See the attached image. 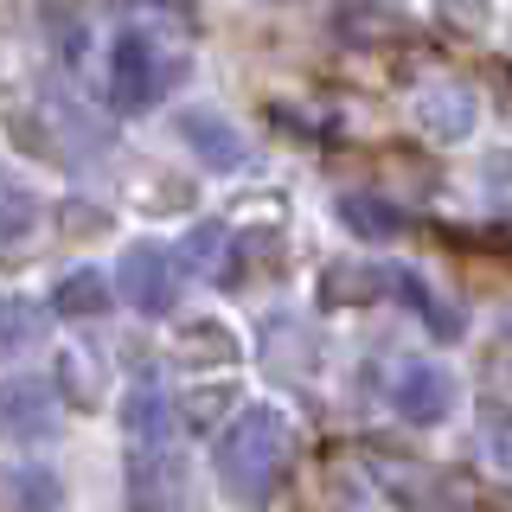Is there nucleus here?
Returning <instances> with one entry per match:
<instances>
[{
  "instance_id": "nucleus-3",
  "label": "nucleus",
  "mask_w": 512,
  "mask_h": 512,
  "mask_svg": "<svg viewBox=\"0 0 512 512\" xmlns=\"http://www.w3.org/2000/svg\"><path fill=\"white\" fill-rule=\"evenodd\" d=\"M186 256L180 244H128L122 263H116V301H128L135 314L148 320H167L173 308H180V288H186Z\"/></svg>"
},
{
  "instance_id": "nucleus-7",
  "label": "nucleus",
  "mask_w": 512,
  "mask_h": 512,
  "mask_svg": "<svg viewBox=\"0 0 512 512\" xmlns=\"http://www.w3.org/2000/svg\"><path fill=\"white\" fill-rule=\"evenodd\" d=\"M416 128L423 135H436V141H468L474 135V122H480V96L468 90V84H423L416 90Z\"/></svg>"
},
{
  "instance_id": "nucleus-10",
  "label": "nucleus",
  "mask_w": 512,
  "mask_h": 512,
  "mask_svg": "<svg viewBox=\"0 0 512 512\" xmlns=\"http://www.w3.org/2000/svg\"><path fill=\"white\" fill-rule=\"evenodd\" d=\"M173 423H180V404H173V397H160V391H128L122 397V436L135 448H167Z\"/></svg>"
},
{
  "instance_id": "nucleus-6",
  "label": "nucleus",
  "mask_w": 512,
  "mask_h": 512,
  "mask_svg": "<svg viewBox=\"0 0 512 512\" xmlns=\"http://www.w3.org/2000/svg\"><path fill=\"white\" fill-rule=\"evenodd\" d=\"M58 384L52 378H32V372H13L0 378V436L7 442H45L58 429Z\"/></svg>"
},
{
  "instance_id": "nucleus-4",
  "label": "nucleus",
  "mask_w": 512,
  "mask_h": 512,
  "mask_svg": "<svg viewBox=\"0 0 512 512\" xmlns=\"http://www.w3.org/2000/svg\"><path fill=\"white\" fill-rule=\"evenodd\" d=\"M173 135L186 141V154L199 160L205 173H244L250 167V135L224 116V109H212V103L173 109Z\"/></svg>"
},
{
  "instance_id": "nucleus-5",
  "label": "nucleus",
  "mask_w": 512,
  "mask_h": 512,
  "mask_svg": "<svg viewBox=\"0 0 512 512\" xmlns=\"http://www.w3.org/2000/svg\"><path fill=\"white\" fill-rule=\"evenodd\" d=\"M384 397H391V410L404 416V423L416 429H436L455 416V378L442 372V365H429V359H397L391 365V384H384Z\"/></svg>"
},
{
  "instance_id": "nucleus-9",
  "label": "nucleus",
  "mask_w": 512,
  "mask_h": 512,
  "mask_svg": "<svg viewBox=\"0 0 512 512\" xmlns=\"http://www.w3.org/2000/svg\"><path fill=\"white\" fill-rule=\"evenodd\" d=\"M52 308H58L64 320H96V314H109V308H116V276H103L96 263L71 269V276H58V288H52Z\"/></svg>"
},
{
  "instance_id": "nucleus-15",
  "label": "nucleus",
  "mask_w": 512,
  "mask_h": 512,
  "mask_svg": "<svg viewBox=\"0 0 512 512\" xmlns=\"http://www.w3.org/2000/svg\"><path fill=\"white\" fill-rule=\"evenodd\" d=\"M7 493L13 506H64V480L45 468V461H20V468H7Z\"/></svg>"
},
{
  "instance_id": "nucleus-14",
  "label": "nucleus",
  "mask_w": 512,
  "mask_h": 512,
  "mask_svg": "<svg viewBox=\"0 0 512 512\" xmlns=\"http://www.w3.org/2000/svg\"><path fill=\"white\" fill-rule=\"evenodd\" d=\"M173 346H180L186 365H237V333L224 320H186L173 333Z\"/></svg>"
},
{
  "instance_id": "nucleus-1",
  "label": "nucleus",
  "mask_w": 512,
  "mask_h": 512,
  "mask_svg": "<svg viewBox=\"0 0 512 512\" xmlns=\"http://www.w3.org/2000/svg\"><path fill=\"white\" fill-rule=\"evenodd\" d=\"M295 455H301V436L288 423V410L276 404H244L212 436V468L237 500H269L295 468Z\"/></svg>"
},
{
  "instance_id": "nucleus-8",
  "label": "nucleus",
  "mask_w": 512,
  "mask_h": 512,
  "mask_svg": "<svg viewBox=\"0 0 512 512\" xmlns=\"http://www.w3.org/2000/svg\"><path fill=\"white\" fill-rule=\"evenodd\" d=\"M391 295V263H340L320 276V308H372Z\"/></svg>"
},
{
  "instance_id": "nucleus-12",
  "label": "nucleus",
  "mask_w": 512,
  "mask_h": 512,
  "mask_svg": "<svg viewBox=\"0 0 512 512\" xmlns=\"http://www.w3.org/2000/svg\"><path fill=\"white\" fill-rule=\"evenodd\" d=\"M333 212H340V224H346L352 237H372V244H391V237L404 231L397 205L378 199V192H340V199H333Z\"/></svg>"
},
{
  "instance_id": "nucleus-2",
  "label": "nucleus",
  "mask_w": 512,
  "mask_h": 512,
  "mask_svg": "<svg viewBox=\"0 0 512 512\" xmlns=\"http://www.w3.org/2000/svg\"><path fill=\"white\" fill-rule=\"evenodd\" d=\"M192 77V64L167 45H154L148 32H116L103 58V84H109V109L116 116H148L167 103V90H180Z\"/></svg>"
},
{
  "instance_id": "nucleus-17",
  "label": "nucleus",
  "mask_w": 512,
  "mask_h": 512,
  "mask_svg": "<svg viewBox=\"0 0 512 512\" xmlns=\"http://www.w3.org/2000/svg\"><path fill=\"white\" fill-rule=\"evenodd\" d=\"M32 231H39V199L26 186L0 192V250H20Z\"/></svg>"
},
{
  "instance_id": "nucleus-16",
  "label": "nucleus",
  "mask_w": 512,
  "mask_h": 512,
  "mask_svg": "<svg viewBox=\"0 0 512 512\" xmlns=\"http://www.w3.org/2000/svg\"><path fill=\"white\" fill-rule=\"evenodd\" d=\"M39 333H45V314L32 308V301L0 295V359H13V352L39 346Z\"/></svg>"
},
{
  "instance_id": "nucleus-18",
  "label": "nucleus",
  "mask_w": 512,
  "mask_h": 512,
  "mask_svg": "<svg viewBox=\"0 0 512 512\" xmlns=\"http://www.w3.org/2000/svg\"><path fill=\"white\" fill-rule=\"evenodd\" d=\"M180 404V423H192V429H218V416L237 404L231 397V384H199V391H186V397H173Z\"/></svg>"
},
{
  "instance_id": "nucleus-13",
  "label": "nucleus",
  "mask_w": 512,
  "mask_h": 512,
  "mask_svg": "<svg viewBox=\"0 0 512 512\" xmlns=\"http://www.w3.org/2000/svg\"><path fill=\"white\" fill-rule=\"evenodd\" d=\"M391 295L404 301V308H410L416 320H429V327H436L442 340H455V333H461V320H455V314L442 308V295H436V288H429L423 276H416V269H404V263H391Z\"/></svg>"
},
{
  "instance_id": "nucleus-11",
  "label": "nucleus",
  "mask_w": 512,
  "mask_h": 512,
  "mask_svg": "<svg viewBox=\"0 0 512 512\" xmlns=\"http://www.w3.org/2000/svg\"><path fill=\"white\" fill-rule=\"evenodd\" d=\"M333 26H340L352 45H397V39H410V20L397 7H384V0H346V7L333 13Z\"/></svg>"
}]
</instances>
